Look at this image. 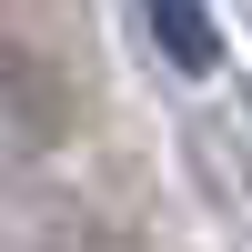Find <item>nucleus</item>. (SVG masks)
Returning <instances> with one entry per match:
<instances>
[{
  "label": "nucleus",
  "mask_w": 252,
  "mask_h": 252,
  "mask_svg": "<svg viewBox=\"0 0 252 252\" xmlns=\"http://www.w3.org/2000/svg\"><path fill=\"white\" fill-rule=\"evenodd\" d=\"M141 20H152V51L172 61V71H192V81L222 71V31H212L202 0H141Z\"/></svg>",
  "instance_id": "1"
}]
</instances>
